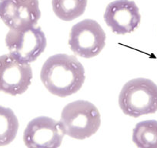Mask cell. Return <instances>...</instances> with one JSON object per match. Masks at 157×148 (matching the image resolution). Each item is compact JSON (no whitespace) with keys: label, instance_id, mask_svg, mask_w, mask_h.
I'll return each mask as SVG.
<instances>
[{"label":"cell","instance_id":"9","mask_svg":"<svg viewBox=\"0 0 157 148\" xmlns=\"http://www.w3.org/2000/svg\"><path fill=\"white\" fill-rule=\"evenodd\" d=\"M104 20L112 31L125 35L135 31L141 22L140 10L132 0H116L107 6Z\"/></svg>","mask_w":157,"mask_h":148},{"label":"cell","instance_id":"5","mask_svg":"<svg viewBox=\"0 0 157 148\" xmlns=\"http://www.w3.org/2000/svg\"><path fill=\"white\" fill-rule=\"evenodd\" d=\"M106 36L96 21L86 19L72 27L69 45L75 55L82 58H93L100 53L105 45Z\"/></svg>","mask_w":157,"mask_h":148},{"label":"cell","instance_id":"6","mask_svg":"<svg viewBox=\"0 0 157 148\" xmlns=\"http://www.w3.org/2000/svg\"><path fill=\"white\" fill-rule=\"evenodd\" d=\"M64 135L59 121L48 117H38L25 127L23 141L28 147L56 148L61 146Z\"/></svg>","mask_w":157,"mask_h":148},{"label":"cell","instance_id":"7","mask_svg":"<svg viewBox=\"0 0 157 148\" xmlns=\"http://www.w3.org/2000/svg\"><path fill=\"white\" fill-rule=\"evenodd\" d=\"M33 80L30 64L15 60L10 54L0 56V92L17 96L25 93Z\"/></svg>","mask_w":157,"mask_h":148},{"label":"cell","instance_id":"12","mask_svg":"<svg viewBox=\"0 0 157 148\" xmlns=\"http://www.w3.org/2000/svg\"><path fill=\"white\" fill-rule=\"evenodd\" d=\"M19 127V120L13 110L0 105V146L14 140Z\"/></svg>","mask_w":157,"mask_h":148},{"label":"cell","instance_id":"4","mask_svg":"<svg viewBox=\"0 0 157 148\" xmlns=\"http://www.w3.org/2000/svg\"><path fill=\"white\" fill-rule=\"evenodd\" d=\"M6 44L15 60L30 64L44 52L47 41L42 29L34 25L25 29H10L6 36Z\"/></svg>","mask_w":157,"mask_h":148},{"label":"cell","instance_id":"2","mask_svg":"<svg viewBox=\"0 0 157 148\" xmlns=\"http://www.w3.org/2000/svg\"><path fill=\"white\" fill-rule=\"evenodd\" d=\"M65 135L85 140L96 134L101 124L97 107L86 100H76L63 108L59 120Z\"/></svg>","mask_w":157,"mask_h":148},{"label":"cell","instance_id":"13","mask_svg":"<svg viewBox=\"0 0 157 148\" xmlns=\"http://www.w3.org/2000/svg\"><path fill=\"white\" fill-rule=\"evenodd\" d=\"M4 0H0V14H1V10H2V4Z\"/></svg>","mask_w":157,"mask_h":148},{"label":"cell","instance_id":"1","mask_svg":"<svg viewBox=\"0 0 157 148\" xmlns=\"http://www.w3.org/2000/svg\"><path fill=\"white\" fill-rule=\"evenodd\" d=\"M40 79L49 93L64 98L80 90L85 82V69L74 56L56 54L43 65Z\"/></svg>","mask_w":157,"mask_h":148},{"label":"cell","instance_id":"10","mask_svg":"<svg viewBox=\"0 0 157 148\" xmlns=\"http://www.w3.org/2000/svg\"><path fill=\"white\" fill-rule=\"evenodd\" d=\"M132 141L140 148H157V120L137 123L132 131Z\"/></svg>","mask_w":157,"mask_h":148},{"label":"cell","instance_id":"11","mask_svg":"<svg viewBox=\"0 0 157 148\" xmlns=\"http://www.w3.org/2000/svg\"><path fill=\"white\" fill-rule=\"evenodd\" d=\"M88 0H52V10L63 21H72L82 16Z\"/></svg>","mask_w":157,"mask_h":148},{"label":"cell","instance_id":"8","mask_svg":"<svg viewBox=\"0 0 157 148\" xmlns=\"http://www.w3.org/2000/svg\"><path fill=\"white\" fill-rule=\"evenodd\" d=\"M41 17L39 0H4L0 19L10 29L34 26Z\"/></svg>","mask_w":157,"mask_h":148},{"label":"cell","instance_id":"3","mask_svg":"<svg viewBox=\"0 0 157 148\" xmlns=\"http://www.w3.org/2000/svg\"><path fill=\"white\" fill-rule=\"evenodd\" d=\"M119 105L126 115L137 117L157 111V85L149 79L136 78L123 86Z\"/></svg>","mask_w":157,"mask_h":148}]
</instances>
